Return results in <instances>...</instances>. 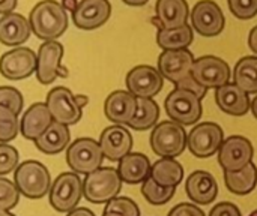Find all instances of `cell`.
I'll return each mask as SVG.
<instances>
[{
  "label": "cell",
  "instance_id": "obj_1",
  "mask_svg": "<svg viewBox=\"0 0 257 216\" xmlns=\"http://www.w3.org/2000/svg\"><path fill=\"white\" fill-rule=\"evenodd\" d=\"M68 12L56 0H42L30 12L29 24L35 36L44 41H54L68 29Z\"/></svg>",
  "mask_w": 257,
  "mask_h": 216
},
{
  "label": "cell",
  "instance_id": "obj_2",
  "mask_svg": "<svg viewBox=\"0 0 257 216\" xmlns=\"http://www.w3.org/2000/svg\"><path fill=\"white\" fill-rule=\"evenodd\" d=\"M122 183L117 168L101 167L86 174L83 180V197L93 204H107L119 195Z\"/></svg>",
  "mask_w": 257,
  "mask_h": 216
},
{
  "label": "cell",
  "instance_id": "obj_3",
  "mask_svg": "<svg viewBox=\"0 0 257 216\" xmlns=\"http://www.w3.org/2000/svg\"><path fill=\"white\" fill-rule=\"evenodd\" d=\"M14 183L20 194L27 198L39 200L51 189V176L48 168L38 161H26L15 168Z\"/></svg>",
  "mask_w": 257,
  "mask_h": 216
},
{
  "label": "cell",
  "instance_id": "obj_4",
  "mask_svg": "<svg viewBox=\"0 0 257 216\" xmlns=\"http://www.w3.org/2000/svg\"><path fill=\"white\" fill-rule=\"evenodd\" d=\"M187 137L184 126L173 122L164 120L158 123L151 132V147L155 155L161 158H176L184 153L187 147Z\"/></svg>",
  "mask_w": 257,
  "mask_h": 216
},
{
  "label": "cell",
  "instance_id": "obj_5",
  "mask_svg": "<svg viewBox=\"0 0 257 216\" xmlns=\"http://www.w3.org/2000/svg\"><path fill=\"white\" fill-rule=\"evenodd\" d=\"M83 197V180L74 171L62 173L53 182L48 192L51 207L59 213H69L77 209Z\"/></svg>",
  "mask_w": 257,
  "mask_h": 216
},
{
  "label": "cell",
  "instance_id": "obj_6",
  "mask_svg": "<svg viewBox=\"0 0 257 216\" xmlns=\"http://www.w3.org/2000/svg\"><path fill=\"white\" fill-rule=\"evenodd\" d=\"M164 108L169 117L182 126L194 125L202 117V99L187 89L175 87L166 98Z\"/></svg>",
  "mask_w": 257,
  "mask_h": 216
},
{
  "label": "cell",
  "instance_id": "obj_7",
  "mask_svg": "<svg viewBox=\"0 0 257 216\" xmlns=\"http://www.w3.org/2000/svg\"><path fill=\"white\" fill-rule=\"evenodd\" d=\"M104 161V153L101 150L99 141L93 138H77L68 146L66 164L77 174H89L101 168Z\"/></svg>",
  "mask_w": 257,
  "mask_h": 216
},
{
  "label": "cell",
  "instance_id": "obj_8",
  "mask_svg": "<svg viewBox=\"0 0 257 216\" xmlns=\"http://www.w3.org/2000/svg\"><path fill=\"white\" fill-rule=\"evenodd\" d=\"M224 141V131L214 122H203L194 126L187 137V147L196 158L215 155Z\"/></svg>",
  "mask_w": 257,
  "mask_h": 216
},
{
  "label": "cell",
  "instance_id": "obj_9",
  "mask_svg": "<svg viewBox=\"0 0 257 216\" xmlns=\"http://www.w3.org/2000/svg\"><path fill=\"white\" fill-rule=\"evenodd\" d=\"M191 77L205 89H218L230 81L232 71L226 60L215 56H203L194 60Z\"/></svg>",
  "mask_w": 257,
  "mask_h": 216
},
{
  "label": "cell",
  "instance_id": "obj_10",
  "mask_svg": "<svg viewBox=\"0 0 257 216\" xmlns=\"http://www.w3.org/2000/svg\"><path fill=\"white\" fill-rule=\"evenodd\" d=\"M47 107L54 122L71 126L81 120L83 108L78 105L75 95L63 86L54 87L47 95Z\"/></svg>",
  "mask_w": 257,
  "mask_h": 216
},
{
  "label": "cell",
  "instance_id": "obj_11",
  "mask_svg": "<svg viewBox=\"0 0 257 216\" xmlns=\"http://www.w3.org/2000/svg\"><path fill=\"white\" fill-rule=\"evenodd\" d=\"M254 147L242 135H232L223 141L218 150V164L224 171H239L253 162Z\"/></svg>",
  "mask_w": 257,
  "mask_h": 216
},
{
  "label": "cell",
  "instance_id": "obj_12",
  "mask_svg": "<svg viewBox=\"0 0 257 216\" xmlns=\"http://www.w3.org/2000/svg\"><path fill=\"white\" fill-rule=\"evenodd\" d=\"M63 45L57 41H45L36 54V78L41 84H51L59 75L66 77L68 71L62 68Z\"/></svg>",
  "mask_w": 257,
  "mask_h": 216
},
{
  "label": "cell",
  "instance_id": "obj_13",
  "mask_svg": "<svg viewBox=\"0 0 257 216\" xmlns=\"http://www.w3.org/2000/svg\"><path fill=\"white\" fill-rule=\"evenodd\" d=\"M126 89L136 98L157 96L164 87V77L161 72L149 65H139L126 74Z\"/></svg>",
  "mask_w": 257,
  "mask_h": 216
},
{
  "label": "cell",
  "instance_id": "obj_14",
  "mask_svg": "<svg viewBox=\"0 0 257 216\" xmlns=\"http://www.w3.org/2000/svg\"><path fill=\"white\" fill-rule=\"evenodd\" d=\"M224 15L214 0H200L191 11L193 29L205 38L218 36L224 30Z\"/></svg>",
  "mask_w": 257,
  "mask_h": 216
},
{
  "label": "cell",
  "instance_id": "obj_15",
  "mask_svg": "<svg viewBox=\"0 0 257 216\" xmlns=\"http://www.w3.org/2000/svg\"><path fill=\"white\" fill-rule=\"evenodd\" d=\"M36 62L38 59L33 50L17 47L2 56L0 74L11 81L24 80L36 72Z\"/></svg>",
  "mask_w": 257,
  "mask_h": 216
},
{
  "label": "cell",
  "instance_id": "obj_16",
  "mask_svg": "<svg viewBox=\"0 0 257 216\" xmlns=\"http://www.w3.org/2000/svg\"><path fill=\"white\" fill-rule=\"evenodd\" d=\"M194 56L188 48L184 50H166L158 57V71L169 81L179 84L191 77L194 65Z\"/></svg>",
  "mask_w": 257,
  "mask_h": 216
},
{
  "label": "cell",
  "instance_id": "obj_17",
  "mask_svg": "<svg viewBox=\"0 0 257 216\" xmlns=\"http://www.w3.org/2000/svg\"><path fill=\"white\" fill-rule=\"evenodd\" d=\"M111 15V5L108 0H80L72 21L78 29L93 30L104 26Z\"/></svg>",
  "mask_w": 257,
  "mask_h": 216
},
{
  "label": "cell",
  "instance_id": "obj_18",
  "mask_svg": "<svg viewBox=\"0 0 257 216\" xmlns=\"http://www.w3.org/2000/svg\"><path fill=\"white\" fill-rule=\"evenodd\" d=\"M99 146L104 153V158L119 162L123 156L131 153L133 149V135L122 125H113L105 128L99 137Z\"/></svg>",
  "mask_w": 257,
  "mask_h": 216
},
{
  "label": "cell",
  "instance_id": "obj_19",
  "mask_svg": "<svg viewBox=\"0 0 257 216\" xmlns=\"http://www.w3.org/2000/svg\"><path fill=\"white\" fill-rule=\"evenodd\" d=\"M137 110V98L128 90L111 92L104 104L105 117L114 125H128Z\"/></svg>",
  "mask_w": 257,
  "mask_h": 216
},
{
  "label": "cell",
  "instance_id": "obj_20",
  "mask_svg": "<svg viewBox=\"0 0 257 216\" xmlns=\"http://www.w3.org/2000/svg\"><path fill=\"white\" fill-rule=\"evenodd\" d=\"M185 192L196 204H211L218 195V183L211 173L197 170L185 180Z\"/></svg>",
  "mask_w": 257,
  "mask_h": 216
},
{
  "label": "cell",
  "instance_id": "obj_21",
  "mask_svg": "<svg viewBox=\"0 0 257 216\" xmlns=\"http://www.w3.org/2000/svg\"><path fill=\"white\" fill-rule=\"evenodd\" d=\"M51 123H53V117L50 114L47 104L35 102L24 111L20 120V132L26 140L35 141L47 131V128Z\"/></svg>",
  "mask_w": 257,
  "mask_h": 216
},
{
  "label": "cell",
  "instance_id": "obj_22",
  "mask_svg": "<svg viewBox=\"0 0 257 216\" xmlns=\"http://www.w3.org/2000/svg\"><path fill=\"white\" fill-rule=\"evenodd\" d=\"M157 15L151 20L157 27L178 29L187 24L190 9L187 0H158L155 6Z\"/></svg>",
  "mask_w": 257,
  "mask_h": 216
},
{
  "label": "cell",
  "instance_id": "obj_23",
  "mask_svg": "<svg viewBox=\"0 0 257 216\" xmlns=\"http://www.w3.org/2000/svg\"><path fill=\"white\" fill-rule=\"evenodd\" d=\"M215 102L221 111L235 117L245 116L251 105L248 93H245L242 89L232 83L215 89Z\"/></svg>",
  "mask_w": 257,
  "mask_h": 216
},
{
  "label": "cell",
  "instance_id": "obj_24",
  "mask_svg": "<svg viewBox=\"0 0 257 216\" xmlns=\"http://www.w3.org/2000/svg\"><path fill=\"white\" fill-rule=\"evenodd\" d=\"M30 24L21 14H6L0 18V42L6 47H20L30 36Z\"/></svg>",
  "mask_w": 257,
  "mask_h": 216
},
{
  "label": "cell",
  "instance_id": "obj_25",
  "mask_svg": "<svg viewBox=\"0 0 257 216\" xmlns=\"http://www.w3.org/2000/svg\"><path fill=\"white\" fill-rule=\"evenodd\" d=\"M151 161L146 155L131 152L119 161L117 173L122 182L130 185L143 183L148 177H151Z\"/></svg>",
  "mask_w": 257,
  "mask_h": 216
},
{
  "label": "cell",
  "instance_id": "obj_26",
  "mask_svg": "<svg viewBox=\"0 0 257 216\" xmlns=\"http://www.w3.org/2000/svg\"><path fill=\"white\" fill-rule=\"evenodd\" d=\"M71 144V132L66 125L54 122L47 131L35 140V146L45 155H57Z\"/></svg>",
  "mask_w": 257,
  "mask_h": 216
},
{
  "label": "cell",
  "instance_id": "obj_27",
  "mask_svg": "<svg viewBox=\"0 0 257 216\" xmlns=\"http://www.w3.org/2000/svg\"><path fill=\"white\" fill-rule=\"evenodd\" d=\"M151 177L164 188H176L184 180V168L173 158H161L151 168Z\"/></svg>",
  "mask_w": 257,
  "mask_h": 216
},
{
  "label": "cell",
  "instance_id": "obj_28",
  "mask_svg": "<svg viewBox=\"0 0 257 216\" xmlns=\"http://www.w3.org/2000/svg\"><path fill=\"white\" fill-rule=\"evenodd\" d=\"M224 183L227 189L236 195H247L257 186V167L250 162L239 171H224Z\"/></svg>",
  "mask_w": 257,
  "mask_h": 216
},
{
  "label": "cell",
  "instance_id": "obj_29",
  "mask_svg": "<svg viewBox=\"0 0 257 216\" xmlns=\"http://www.w3.org/2000/svg\"><path fill=\"white\" fill-rule=\"evenodd\" d=\"M160 120V107L151 98H137V110L128 126L134 131H148L157 126Z\"/></svg>",
  "mask_w": 257,
  "mask_h": 216
},
{
  "label": "cell",
  "instance_id": "obj_30",
  "mask_svg": "<svg viewBox=\"0 0 257 216\" xmlns=\"http://www.w3.org/2000/svg\"><path fill=\"white\" fill-rule=\"evenodd\" d=\"M194 35L193 29L185 24L178 29H164L158 27L157 33V44L166 51V50H184L188 48L193 42Z\"/></svg>",
  "mask_w": 257,
  "mask_h": 216
},
{
  "label": "cell",
  "instance_id": "obj_31",
  "mask_svg": "<svg viewBox=\"0 0 257 216\" xmlns=\"http://www.w3.org/2000/svg\"><path fill=\"white\" fill-rule=\"evenodd\" d=\"M233 81L245 93L257 95V56H245L233 69Z\"/></svg>",
  "mask_w": 257,
  "mask_h": 216
},
{
  "label": "cell",
  "instance_id": "obj_32",
  "mask_svg": "<svg viewBox=\"0 0 257 216\" xmlns=\"http://www.w3.org/2000/svg\"><path fill=\"white\" fill-rule=\"evenodd\" d=\"M176 188H164L160 186L152 177H148L143 183H142V194L146 198V201L149 204L154 206H163L166 203H169L173 197H175Z\"/></svg>",
  "mask_w": 257,
  "mask_h": 216
},
{
  "label": "cell",
  "instance_id": "obj_33",
  "mask_svg": "<svg viewBox=\"0 0 257 216\" xmlns=\"http://www.w3.org/2000/svg\"><path fill=\"white\" fill-rule=\"evenodd\" d=\"M18 132H20V120L17 114L11 108L0 105V143L12 141Z\"/></svg>",
  "mask_w": 257,
  "mask_h": 216
},
{
  "label": "cell",
  "instance_id": "obj_34",
  "mask_svg": "<svg viewBox=\"0 0 257 216\" xmlns=\"http://www.w3.org/2000/svg\"><path fill=\"white\" fill-rule=\"evenodd\" d=\"M20 201V191L17 185L6 179L0 177V212H9Z\"/></svg>",
  "mask_w": 257,
  "mask_h": 216
},
{
  "label": "cell",
  "instance_id": "obj_35",
  "mask_svg": "<svg viewBox=\"0 0 257 216\" xmlns=\"http://www.w3.org/2000/svg\"><path fill=\"white\" fill-rule=\"evenodd\" d=\"M104 212H114L122 216H140V209L136 204V201H133L128 197H119V195L105 204Z\"/></svg>",
  "mask_w": 257,
  "mask_h": 216
},
{
  "label": "cell",
  "instance_id": "obj_36",
  "mask_svg": "<svg viewBox=\"0 0 257 216\" xmlns=\"http://www.w3.org/2000/svg\"><path fill=\"white\" fill-rule=\"evenodd\" d=\"M18 152L14 146L8 143H0V176H5L11 171H15L18 167Z\"/></svg>",
  "mask_w": 257,
  "mask_h": 216
},
{
  "label": "cell",
  "instance_id": "obj_37",
  "mask_svg": "<svg viewBox=\"0 0 257 216\" xmlns=\"http://www.w3.org/2000/svg\"><path fill=\"white\" fill-rule=\"evenodd\" d=\"M0 105H5L11 108L17 116L23 111L24 99L20 90L9 87V86H2L0 87Z\"/></svg>",
  "mask_w": 257,
  "mask_h": 216
},
{
  "label": "cell",
  "instance_id": "obj_38",
  "mask_svg": "<svg viewBox=\"0 0 257 216\" xmlns=\"http://www.w3.org/2000/svg\"><path fill=\"white\" fill-rule=\"evenodd\" d=\"M230 12L239 20H251L257 15V0H227Z\"/></svg>",
  "mask_w": 257,
  "mask_h": 216
},
{
  "label": "cell",
  "instance_id": "obj_39",
  "mask_svg": "<svg viewBox=\"0 0 257 216\" xmlns=\"http://www.w3.org/2000/svg\"><path fill=\"white\" fill-rule=\"evenodd\" d=\"M169 216H206L203 213V210L200 207H197V204H191V203H181L178 206H175L170 212Z\"/></svg>",
  "mask_w": 257,
  "mask_h": 216
},
{
  "label": "cell",
  "instance_id": "obj_40",
  "mask_svg": "<svg viewBox=\"0 0 257 216\" xmlns=\"http://www.w3.org/2000/svg\"><path fill=\"white\" fill-rule=\"evenodd\" d=\"M209 216H242L241 210L236 204L230 201H223L220 204H215L212 210L209 212Z\"/></svg>",
  "mask_w": 257,
  "mask_h": 216
},
{
  "label": "cell",
  "instance_id": "obj_41",
  "mask_svg": "<svg viewBox=\"0 0 257 216\" xmlns=\"http://www.w3.org/2000/svg\"><path fill=\"white\" fill-rule=\"evenodd\" d=\"M176 87L191 90V92H193V93H196L200 99H202V98L206 95V92H208V89H205V87H202L200 84H197V83L193 80V77H190V78H187V80L181 81L179 84H176Z\"/></svg>",
  "mask_w": 257,
  "mask_h": 216
},
{
  "label": "cell",
  "instance_id": "obj_42",
  "mask_svg": "<svg viewBox=\"0 0 257 216\" xmlns=\"http://www.w3.org/2000/svg\"><path fill=\"white\" fill-rule=\"evenodd\" d=\"M17 6V0H0V14H11Z\"/></svg>",
  "mask_w": 257,
  "mask_h": 216
},
{
  "label": "cell",
  "instance_id": "obj_43",
  "mask_svg": "<svg viewBox=\"0 0 257 216\" xmlns=\"http://www.w3.org/2000/svg\"><path fill=\"white\" fill-rule=\"evenodd\" d=\"M248 47L250 50L257 56V26H254L248 35Z\"/></svg>",
  "mask_w": 257,
  "mask_h": 216
},
{
  "label": "cell",
  "instance_id": "obj_44",
  "mask_svg": "<svg viewBox=\"0 0 257 216\" xmlns=\"http://www.w3.org/2000/svg\"><path fill=\"white\" fill-rule=\"evenodd\" d=\"M66 216H95V213L86 207H77V209L71 210L69 213H66Z\"/></svg>",
  "mask_w": 257,
  "mask_h": 216
},
{
  "label": "cell",
  "instance_id": "obj_45",
  "mask_svg": "<svg viewBox=\"0 0 257 216\" xmlns=\"http://www.w3.org/2000/svg\"><path fill=\"white\" fill-rule=\"evenodd\" d=\"M62 6L66 12H75L77 6H78V2L77 0H62Z\"/></svg>",
  "mask_w": 257,
  "mask_h": 216
},
{
  "label": "cell",
  "instance_id": "obj_46",
  "mask_svg": "<svg viewBox=\"0 0 257 216\" xmlns=\"http://www.w3.org/2000/svg\"><path fill=\"white\" fill-rule=\"evenodd\" d=\"M75 99H77V102H78V105L81 108H84L87 105V102H89V98L86 95H75Z\"/></svg>",
  "mask_w": 257,
  "mask_h": 216
},
{
  "label": "cell",
  "instance_id": "obj_47",
  "mask_svg": "<svg viewBox=\"0 0 257 216\" xmlns=\"http://www.w3.org/2000/svg\"><path fill=\"white\" fill-rule=\"evenodd\" d=\"M123 3H126V5H130V6H143V5H146L149 0H122Z\"/></svg>",
  "mask_w": 257,
  "mask_h": 216
},
{
  "label": "cell",
  "instance_id": "obj_48",
  "mask_svg": "<svg viewBox=\"0 0 257 216\" xmlns=\"http://www.w3.org/2000/svg\"><path fill=\"white\" fill-rule=\"evenodd\" d=\"M250 110L253 111V116L257 119V95L253 98V101H251V105H250Z\"/></svg>",
  "mask_w": 257,
  "mask_h": 216
},
{
  "label": "cell",
  "instance_id": "obj_49",
  "mask_svg": "<svg viewBox=\"0 0 257 216\" xmlns=\"http://www.w3.org/2000/svg\"><path fill=\"white\" fill-rule=\"evenodd\" d=\"M102 216H122V215H119V213H114V212H104V213H102Z\"/></svg>",
  "mask_w": 257,
  "mask_h": 216
},
{
  "label": "cell",
  "instance_id": "obj_50",
  "mask_svg": "<svg viewBox=\"0 0 257 216\" xmlns=\"http://www.w3.org/2000/svg\"><path fill=\"white\" fill-rule=\"evenodd\" d=\"M0 216H15L14 213H11V212H0Z\"/></svg>",
  "mask_w": 257,
  "mask_h": 216
},
{
  "label": "cell",
  "instance_id": "obj_51",
  "mask_svg": "<svg viewBox=\"0 0 257 216\" xmlns=\"http://www.w3.org/2000/svg\"><path fill=\"white\" fill-rule=\"evenodd\" d=\"M248 216H257V210H254V212H251V213H250V215Z\"/></svg>",
  "mask_w": 257,
  "mask_h": 216
}]
</instances>
